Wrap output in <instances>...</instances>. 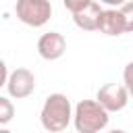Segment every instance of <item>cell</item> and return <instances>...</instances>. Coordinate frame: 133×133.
I'll return each mask as SVG.
<instances>
[{"label":"cell","instance_id":"12","mask_svg":"<svg viewBox=\"0 0 133 133\" xmlns=\"http://www.w3.org/2000/svg\"><path fill=\"white\" fill-rule=\"evenodd\" d=\"M85 4H87V0H64V8H66V10H71V15L79 12Z\"/></svg>","mask_w":133,"mask_h":133},{"label":"cell","instance_id":"11","mask_svg":"<svg viewBox=\"0 0 133 133\" xmlns=\"http://www.w3.org/2000/svg\"><path fill=\"white\" fill-rule=\"evenodd\" d=\"M123 79H125V89L129 96H133V60L127 62L125 71H123Z\"/></svg>","mask_w":133,"mask_h":133},{"label":"cell","instance_id":"9","mask_svg":"<svg viewBox=\"0 0 133 133\" xmlns=\"http://www.w3.org/2000/svg\"><path fill=\"white\" fill-rule=\"evenodd\" d=\"M118 12L125 21V31H133V0H127L118 6Z\"/></svg>","mask_w":133,"mask_h":133},{"label":"cell","instance_id":"1","mask_svg":"<svg viewBox=\"0 0 133 133\" xmlns=\"http://www.w3.org/2000/svg\"><path fill=\"white\" fill-rule=\"evenodd\" d=\"M42 127L50 133H60L69 127L73 112H71V102L64 94H50L42 106Z\"/></svg>","mask_w":133,"mask_h":133},{"label":"cell","instance_id":"15","mask_svg":"<svg viewBox=\"0 0 133 133\" xmlns=\"http://www.w3.org/2000/svg\"><path fill=\"white\" fill-rule=\"evenodd\" d=\"M0 133H10V131L8 129H0Z\"/></svg>","mask_w":133,"mask_h":133},{"label":"cell","instance_id":"10","mask_svg":"<svg viewBox=\"0 0 133 133\" xmlns=\"http://www.w3.org/2000/svg\"><path fill=\"white\" fill-rule=\"evenodd\" d=\"M12 116H15V106H12V102L0 96V125L10 123Z\"/></svg>","mask_w":133,"mask_h":133},{"label":"cell","instance_id":"4","mask_svg":"<svg viewBox=\"0 0 133 133\" xmlns=\"http://www.w3.org/2000/svg\"><path fill=\"white\" fill-rule=\"evenodd\" d=\"M96 102L106 110V112H116L123 110L129 102V94L125 89V85L121 83H106L98 89L96 94Z\"/></svg>","mask_w":133,"mask_h":133},{"label":"cell","instance_id":"14","mask_svg":"<svg viewBox=\"0 0 133 133\" xmlns=\"http://www.w3.org/2000/svg\"><path fill=\"white\" fill-rule=\"evenodd\" d=\"M108 133H127V131H123V129H112V131H108Z\"/></svg>","mask_w":133,"mask_h":133},{"label":"cell","instance_id":"8","mask_svg":"<svg viewBox=\"0 0 133 133\" xmlns=\"http://www.w3.org/2000/svg\"><path fill=\"white\" fill-rule=\"evenodd\" d=\"M98 29L102 33H106V35H121V33H125V21H123L118 8H102Z\"/></svg>","mask_w":133,"mask_h":133},{"label":"cell","instance_id":"3","mask_svg":"<svg viewBox=\"0 0 133 133\" xmlns=\"http://www.w3.org/2000/svg\"><path fill=\"white\" fill-rule=\"evenodd\" d=\"M15 12L23 23L31 27H39L50 19L52 4L48 0H19L15 6Z\"/></svg>","mask_w":133,"mask_h":133},{"label":"cell","instance_id":"13","mask_svg":"<svg viewBox=\"0 0 133 133\" xmlns=\"http://www.w3.org/2000/svg\"><path fill=\"white\" fill-rule=\"evenodd\" d=\"M6 79H8V71H6V64H4V60L0 58V87L6 83Z\"/></svg>","mask_w":133,"mask_h":133},{"label":"cell","instance_id":"5","mask_svg":"<svg viewBox=\"0 0 133 133\" xmlns=\"http://www.w3.org/2000/svg\"><path fill=\"white\" fill-rule=\"evenodd\" d=\"M6 85H8V94L12 98L21 100V98H27V96L33 94V89H35V77H33V73L29 69L19 66V69H15L8 75Z\"/></svg>","mask_w":133,"mask_h":133},{"label":"cell","instance_id":"2","mask_svg":"<svg viewBox=\"0 0 133 133\" xmlns=\"http://www.w3.org/2000/svg\"><path fill=\"white\" fill-rule=\"evenodd\" d=\"M75 129L77 133H98L108 123V112L96 100H81L75 106Z\"/></svg>","mask_w":133,"mask_h":133},{"label":"cell","instance_id":"6","mask_svg":"<svg viewBox=\"0 0 133 133\" xmlns=\"http://www.w3.org/2000/svg\"><path fill=\"white\" fill-rule=\"evenodd\" d=\"M64 50H66V39H64V35L58 33V31H46V33H42L39 39H37V52H39V56L46 58V60H56V58H60V56L64 54Z\"/></svg>","mask_w":133,"mask_h":133},{"label":"cell","instance_id":"7","mask_svg":"<svg viewBox=\"0 0 133 133\" xmlns=\"http://www.w3.org/2000/svg\"><path fill=\"white\" fill-rule=\"evenodd\" d=\"M100 15H102L100 2L87 0V4H85L79 12L73 15V21H75L77 27H81V29H85V31H96L98 25H100Z\"/></svg>","mask_w":133,"mask_h":133}]
</instances>
